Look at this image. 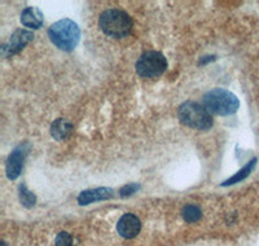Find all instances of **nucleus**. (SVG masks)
<instances>
[{"instance_id":"423d86ee","label":"nucleus","mask_w":259,"mask_h":246,"mask_svg":"<svg viewBox=\"0 0 259 246\" xmlns=\"http://www.w3.org/2000/svg\"><path fill=\"white\" fill-rule=\"evenodd\" d=\"M27 144H21L17 148L13 149V152L9 154L8 159H7L6 171L7 178L9 180H16L20 176L22 167H24L25 157L27 154Z\"/></svg>"},{"instance_id":"dca6fc26","label":"nucleus","mask_w":259,"mask_h":246,"mask_svg":"<svg viewBox=\"0 0 259 246\" xmlns=\"http://www.w3.org/2000/svg\"><path fill=\"white\" fill-rule=\"evenodd\" d=\"M139 189H140V185L135 184V183H131V184H127L123 188H121L119 194H121V197H130L133 196L134 193H136Z\"/></svg>"},{"instance_id":"ddd939ff","label":"nucleus","mask_w":259,"mask_h":246,"mask_svg":"<svg viewBox=\"0 0 259 246\" xmlns=\"http://www.w3.org/2000/svg\"><path fill=\"white\" fill-rule=\"evenodd\" d=\"M18 197H20V202L22 203V206H25V208L31 209L35 206L36 203L35 194L32 193L31 191H29L25 184H21L20 187H18Z\"/></svg>"},{"instance_id":"f8f14e48","label":"nucleus","mask_w":259,"mask_h":246,"mask_svg":"<svg viewBox=\"0 0 259 246\" xmlns=\"http://www.w3.org/2000/svg\"><path fill=\"white\" fill-rule=\"evenodd\" d=\"M255 165H256V158H253L250 162H249V163L246 165V166H244L241 170L237 171V173H236L232 178H230L228 180H226V182L222 184V187H226V185H232V184H236V183L242 182L244 179H246L247 176L250 175V173L253 171V169L255 167Z\"/></svg>"},{"instance_id":"20e7f679","label":"nucleus","mask_w":259,"mask_h":246,"mask_svg":"<svg viewBox=\"0 0 259 246\" xmlns=\"http://www.w3.org/2000/svg\"><path fill=\"white\" fill-rule=\"evenodd\" d=\"M178 117L184 126L193 130H202L206 131L212 127L211 114L206 110L205 106L194 101H187L179 106Z\"/></svg>"},{"instance_id":"f3484780","label":"nucleus","mask_w":259,"mask_h":246,"mask_svg":"<svg viewBox=\"0 0 259 246\" xmlns=\"http://www.w3.org/2000/svg\"><path fill=\"white\" fill-rule=\"evenodd\" d=\"M2 246H7V243L3 241V242H2Z\"/></svg>"},{"instance_id":"4468645a","label":"nucleus","mask_w":259,"mask_h":246,"mask_svg":"<svg viewBox=\"0 0 259 246\" xmlns=\"http://www.w3.org/2000/svg\"><path fill=\"white\" fill-rule=\"evenodd\" d=\"M183 219L187 223H196L201 219L202 217V211L198 206L196 205H187L183 208Z\"/></svg>"},{"instance_id":"2eb2a0df","label":"nucleus","mask_w":259,"mask_h":246,"mask_svg":"<svg viewBox=\"0 0 259 246\" xmlns=\"http://www.w3.org/2000/svg\"><path fill=\"white\" fill-rule=\"evenodd\" d=\"M56 246H74V240L71 237V234L68 232H60L57 234L56 241H55Z\"/></svg>"},{"instance_id":"1a4fd4ad","label":"nucleus","mask_w":259,"mask_h":246,"mask_svg":"<svg viewBox=\"0 0 259 246\" xmlns=\"http://www.w3.org/2000/svg\"><path fill=\"white\" fill-rule=\"evenodd\" d=\"M114 197V191L112 188L100 187L95 188V189H87L83 191L82 193L78 196V203L79 205H90L92 202H97V201H105V199H110Z\"/></svg>"},{"instance_id":"f03ea898","label":"nucleus","mask_w":259,"mask_h":246,"mask_svg":"<svg viewBox=\"0 0 259 246\" xmlns=\"http://www.w3.org/2000/svg\"><path fill=\"white\" fill-rule=\"evenodd\" d=\"M99 25L105 35L114 39H122L131 32L134 24L133 18L124 11L108 9L100 15Z\"/></svg>"},{"instance_id":"6e6552de","label":"nucleus","mask_w":259,"mask_h":246,"mask_svg":"<svg viewBox=\"0 0 259 246\" xmlns=\"http://www.w3.org/2000/svg\"><path fill=\"white\" fill-rule=\"evenodd\" d=\"M117 231L123 238L131 240L135 238L142 231V222L135 214H124L119 218L117 223Z\"/></svg>"},{"instance_id":"0eeeda50","label":"nucleus","mask_w":259,"mask_h":246,"mask_svg":"<svg viewBox=\"0 0 259 246\" xmlns=\"http://www.w3.org/2000/svg\"><path fill=\"white\" fill-rule=\"evenodd\" d=\"M32 38H34V35L29 30H16L12 34V36H11L9 43L4 44L3 47H2V53L6 57H11V56L16 55V53L24 50L27 44L32 40Z\"/></svg>"},{"instance_id":"39448f33","label":"nucleus","mask_w":259,"mask_h":246,"mask_svg":"<svg viewBox=\"0 0 259 246\" xmlns=\"http://www.w3.org/2000/svg\"><path fill=\"white\" fill-rule=\"evenodd\" d=\"M135 69L142 78H156L166 71L167 60L161 52L148 51L139 57Z\"/></svg>"},{"instance_id":"7ed1b4c3","label":"nucleus","mask_w":259,"mask_h":246,"mask_svg":"<svg viewBox=\"0 0 259 246\" xmlns=\"http://www.w3.org/2000/svg\"><path fill=\"white\" fill-rule=\"evenodd\" d=\"M203 106L209 113L217 115H231L239 110L240 101L235 94L223 90V88H214L211 91L203 95Z\"/></svg>"},{"instance_id":"9d476101","label":"nucleus","mask_w":259,"mask_h":246,"mask_svg":"<svg viewBox=\"0 0 259 246\" xmlns=\"http://www.w3.org/2000/svg\"><path fill=\"white\" fill-rule=\"evenodd\" d=\"M21 24L29 29H39L43 25V13L35 7H27L21 13Z\"/></svg>"},{"instance_id":"f257e3e1","label":"nucleus","mask_w":259,"mask_h":246,"mask_svg":"<svg viewBox=\"0 0 259 246\" xmlns=\"http://www.w3.org/2000/svg\"><path fill=\"white\" fill-rule=\"evenodd\" d=\"M48 38L59 50L70 52L80 40V29L73 20L64 18L48 29Z\"/></svg>"},{"instance_id":"9b49d317","label":"nucleus","mask_w":259,"mask_h":246,"mask_svg":"<svg viewBox=\"0 0 259 246\" xmlns=\"http://www.w3.org/2000/svg\"><path fill=\"white\" fill-rule=\"evenodd\" d=\"M73 134V125L65 118L53 120L51 125V135L55 140L64 141Z\"/></svg>"}]
</instances>
